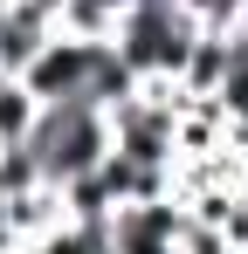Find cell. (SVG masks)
Instances as JSON below:
<instances>
[{
    "instance_id": "obj_1",
    "label": "cell",
    "mask_w": 248,
    "mask_h": 254,
    "mask_svg": "<svg viewBox=\"0 0 248 254\" xmlns=\"http://www.w3.org/2000/svg\"><path fill=\"white\" fill-rule=\"evenodd\" d=\"M28 151H35V165H41L48 186H69V179H83V172L111 151V117H104L97 103H83V96L41 103L35 130H28Z\"/></svg>"
},
{
    "instance_id": "obj_2",
    "label": "cell",
    "mask_w": 248,
    "mask_h": 254,
    "mask_svg": "<svg viewBox=\"0 0 248 254\" xmlns=\"http://www.w3.org/2000/svg\"><path fill=\"white\" fill-rule=\"evenodd\" d=\"M200 35V21L179 7V0H138L131 14H118V62L145 83V76H179V62H186V48Z\"/></svg>"
},
{
    "instance_id": "obj_3",
    "label": "cell",
    "mask_w": 248,
    "mask_h": 254,
    "mask_svg": "<svg viewBox=\"0 0 248 254\" xmlns=\"http://www.w3.org/2000/svg\"><path fill=\"white\" fill-rule=\"evenodd\" d=\"M111 42H76V35H48V42L28 55V69H21V83L35 103H62V96H83L90 89V69H97V55Z\"/></svg>"
},
{
    "instance_id": "obj_4",
    "label": "cell",
    "mask_w": 248,
    "mask_h": 254,
    "mask_svg": "<svg viewBox=\"0 0 248 254\" xmlns=\"http://www.w3.org/2000/svg\"><path fill=\"white\" fill-rule=\"evenodd\" d=\"M7 199V213H0V227H7V241L21 248V241H48L55 227H69V206H62V186H48V179H35V186H21V192H0Z\"/></svg>"
},
{
    "instance_id": "obj_5",
    "label": "cell",
    "mask_w": 248,
    "mask_h": 254,
    "mask_svg": "<svg viewBox=\"0 0 248 254\" xmlns=\"http://www.w3.org/2000/svg\"><path fill=\"white\" fill-rule=\"evenodd\" d=\"M221 69H228V35H221V28H200L172 83L186 89V96H214V89H221Z\"/></svg>"
},
{
    "instance_id": "obj_6",
    "label": "cell",
    "mask_w": 248,
    "mask_h": 254,
    "mask_svg": "<svg viewBox=\"0 0 248 254\" xmlns=\"http://www.w3.org/2000/svg\"><path fill=\"white\" fill-rule=\"evenodd\" d=\"M41 103L28 96L21 76H0V144H28V130H35Z\"/></svg>"
},
{
    "instance_id": "obj_7",
    "label": "cell",
    "mask_w": 248,
    "mask_h": 254,
    "mask_svg": "<svg viewBox=\"0 0 248 254\" xmlns=\"http://www.w3.org/2000/svg\"><path fill=\"white\" fill-rule=\"evenodd\" d=\"M179 7H186V14H193V21H200V28H228V21H235V14H242L248 0H179Z\"/></svg>"
},
{
    "instance_id": "obj_8",
    "label": "cell",
    "mask_w": 248,
    "mask_h": 254,
    "mask_svg": "<svg viewBox=\"0 0 248 254\" xmlns=\"http://www.w3.org/2000/svg\"><path fill=\"white\" fill-rule=\"evenodd\" d=\"M179 254H242V248H228V241H221V234H207V227H186Z\"/></svg>"
},
{
    "instance_id": "obj_9",
    "label": "cell",
    "mask_w": 248,
    "mask_h": 254,
    "mask_svg": "<svg viewBox=\"0 0 248 254\" xmlns=\"http://www.w3.org/2000/svg\"><path fill=\"white\" fill-rule=\"evenodd\" d=\"M97 7H111V14H131V7H138V0H97Z\"/></svg>"
},
{
    "instance_id": "obj_10",
    "label": "cell",
    "mask_w": 248,
    "mask_h": 254,
    "mask_svg": "<svg viewBox=\"0 0 248 254\" xmlns=\"http://www.w3.org/2000/svg\"><path fill=\"white\" fill-rule=\"evenodd\" d=\"M0 254H7V241H0Z\"/></svg>"
}]
</instances>
